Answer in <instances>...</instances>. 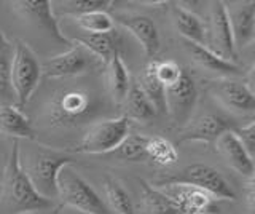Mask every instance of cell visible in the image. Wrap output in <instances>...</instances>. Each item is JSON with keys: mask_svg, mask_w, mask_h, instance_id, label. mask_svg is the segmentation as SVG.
Masks as SVG:
<instances>
[{"mask_svg": "<svg viewBox=\"0 0 255 214\" xmlns=\"http://www.w3.org/2000/svg\"><path fill=\"white\" fill-rule=\"evenodd\" d=\"M2 203L16 214L50 208L51 200L40 195L19 163V141L14 139L3 171Z\"/></svg>", "mask_w": 255, "mask_h": 214, "instance_id": "1", "label": "cell"}, {"mask_svg": "<svg viewBox=\"0 0 255 214\" xmlns=\"http://www.w3.org/2000/svg\"><path fill=\"white\" fill-rule=\"evenodd\" d=\"M19 163L27 174L37 192L53 200L58 198V176L59 171L67 165H74V160L62 152H56L34 142L26 150H19Z\"/></svg>", "mask_w": 255, "mask_h": 214, "instance_id": "2", "label": "cell"}, {"mask_svg": "<svg viewBox=\"0 0 255 214\" xmlns=\"http://www.w3.org/2000/svg\"><path fill=\"white\" fill-rule=\"evenodd\" d=\"M58 198L72 210L86 214H112L109 205L98 195V192L90 186L74 170L67 165L59 171L58 176Z\"/></svg>", "mask_w": 255, "mask_h": 214, "instance_id": "3", "label": "cell"}, {"mask_svg": "<svg viewBox=\"0 0 255 214\" xmlns=\"http://www.w3.org/2000/svg\"><path fill=\"white\" fill-rule=\"evenodd\" d=\"M42 77V64L24 42L14 45L11 61V90L18 107H24L34 94Z\"/></svg>", "mask_w": 255, "mask_h": 214, "instance_id": "4", "label": "cell"}, {"mask_svg": "<svg viewBox=\"0 0 255 214\" xmlns=\"http://www.w3.org/2000/svg\"><path fill=\"white\" fill-rule=\"evenodd\" d=\"M96 101L90 91L69 88L58 93L50 104V122L53 126H74L86 122L94 114Z\"/></svg>", "mask_w": 255, "mask_h": 214, "instance_id": "5", "label": "cell"}, {"mask_svg": "<svg viewBox=\"0 0 255 214\" xmlns=\"http://www.w3.org/2000/svg\"><path fill=\"white\" fill-rule=\"evenodd\" d=\"M128 134H129V120L125 115L102 120L88 130L74 152L93 155L110 154L126 139Z\"/></svg>", "mask_w": 255, "mask_h": 214, "instance_id": "6", "label": "cell"}, {"mask_svg": "<svg viewBox=\"0 0 255 214\" xmlns=\"http://www.w3.org/2000/svg\"><path fill=\"white\" fill-rule=\"evenodd\" d=\"M166 182H183L212 195L215 200H236V192L220 171L204 163H193Z\"/></svg>", "mask_w": 255, "mask_h": 214, "instance_id": "7", "label": "cell"}, {"mask_svg": "<svg viewBox=\"0 0 255 214\" xmlns=\"http://www.w3.org/2000/svg\"><path fill=\"white\" fill-rule=\"evenodd\" d=\"M209 18L206 27V46L212 50L220 58L235 62L238 58V50L235 46L233 34H231L230 19L227 14L225 2H211L209 3Z\"/></svg>", "mask_w": 255, "mask_h": 214, "instance_id": "8", "label": "cell"}, {"mask_svg": "<svg viewBox=\"0 0 255 214\" xmlns=\"http://www.w3.org/2000/svg\"><path fill=\"white\" fill-rule=\"evenodd\" d=\"M158 189L172 202L179 214H209L217 205L212 195L183 182H161Z\"/></svg>", "mask_w": 255, "mask_h": 214, "instance_id": "9", "label": "cell"}, {"mask_svg": "<svg viewBox=\"0 0 255 214\" xmlns=\"http://www.w3.org/2000/svg\"><path fill=\"white\" fill-rule=\"evenodd\" d=\"M198 99L196 85L187 72H183L177 83L166 88V107L167 114L179 125H187L190 122L191 112Z\"/></svg>", "mask_w": 255, "mask_h": 214, "instance_id": "10", "label": "cell"}, {"mask_svg": "<svg viewBox=\"0 0 255 214\" xmlns=\"http://www.w3.org/2000/svg\"><path fill=\"white\" fill-rule=\"evenodd\" d=\"M93 59L98 58H94L82 45L72 46L70 50L45 61V64L42 66V75L48 78L75 77L83 74L88 67H91Z\"/></svg>", "mask_w": 255, "mask_h": 214, "instance_id": "11", "label": "cell"}, {"mask_svg": "<svg viewBox=\"0 0 255 214\" xmlns=\"http://www.w3.org/2000/svg\"><path fill=\"white\" fill-rule=\"evenodd\" d=\"M13 8L21 18L27 19L43 32H48L58 42L64 45L72 43L61 34L58 19L51 10V2L48 0H18V2H13Z\"/></svg>", "mask_w": 255, "mask_h": 214, "instance_id": "12", "label": "cell"}, {"mask_svg": "<svg viewBox=\"0 0 255 214\" xmlns=\"http://www.w3.org/2000/svg\"><path fill=\"white\" fill-rule=\"evenodd\" d=\"M225 8L235 46L239 53V50H244L255 35V0L225 2Z\"/></svg>", "mask_w": 255, "mask_h": 214, "instance_id": "13", "label": "cell"}, {"mask_svg": "<svg viewBox=\"0 0 255 214\" xmlns=\"http://www.w3.org/2000/svg\"><path fill=\"white\" fill-rule=\"evenodd\" d=\"M236 128L235 122L225 115L206 114L196 120L185 125L182 131L180 142L183 141H199V142H215L223 133L233 131Z\"/></svg>", "mask_w": 255, "mask_h": 214, "instance_id": "14", "label": "cell"}, {"mask_svg": "<svg viewBox=\"0 0 255 214\" xmlns=\"http://www.w3.org/2000/svg\"><path fill=\"white\" fill-rule=\"evenodd\" d=\"M215 147L220 157L225 160V163L230 166L231 170L236 171L239 176L249 179L254 170H255V162L254 157L247 152L243 142L235 134V131H227L215 141Z\"/></svg>", "mask_w": 255, "mask_h": 214, "instance_id": "15", "label": "cell"}, {"mask_svg": "<svg viewBox=\"0 0 255 214\" xmlns=\"http://www.w3.org/2000/svg\"><path fill=\"white\" fill-rule=\"evenodd\" d=\"M212 93L223 106L235 112H255V96L241 82L220 78L212 82Z\"/></svg>", "mask_w": 255, "mask_h": 214, "instance_id": "16", "label": "cell"}, {"mask_svg": "<svg viewBox=\"0 0 255 214\" xmlns=\"http://www.w3.org/2000/svg\"><path fill=\"white\" fill-rule=\"evenodd\" d=\"M117 21L135 37V40L140 43L143 53L148 58H153L158 53L159 45H161L159 34L155 22L148 16H143V14H120Z\"/></svg>", "mask_w": 255, "mask_h": 214, "instance_id": "17", "label": "cell"}, {"mask_svg": "<svg viewBox=\"0 0 255 214\" xmlns=\"http://www.w3.org/2000/svg\"><path fill=\"white\" fill-rule=\"evenodd\" d=\"M0 133L14 139L35 141V130L32 128L29 118L18 107L10 104L0 106Z\"/></svg>", "mask_w": 255, "mask_h": 214, "instance_id": "18", "label": "cell"}, {"mask_svg": "<svg viewBox=\"0 0 255 214\" xmlns=\"http://www.w3.org/2000/svg\"><path fill=\"white\" fill-rule=\"evenodd\" d=\"M172 19L175 29L179 30L183 40L206 46V27L198 14L182 6L180 3H175L172 6Z\"/></svg>", "mask_w": 255, "mask_h": 214, "instance_id": "19", "label": "cell"}, {"mask_svg": "<svg viewBox=\"0 0 255 214\" xmlns=\"http://www.w3.org/2000/svg\"><path fill=\"white\" fill-rule=\"evenodd\" d=\"M183 45H185L187 51L190 53L191 59H193L198 66L209 70V72L223 74V75L239 72V67L235 64V62L220 58L219 54H215L212 50H209L204 45H198V43L187 42V40H183Z\"/></svg>", "mask_w": 255, "mask_h": 214, "instance_id": "20", "label": "cell"}, {"mask_svg": "<svg viewBox=\"0 0 255 214\" xmlns=\"http://www.w3.org/2000/svg\"><path fill=\"white\" fill-rule=\"evenodd\" d=\"M107 86H109V93L112 99H114L117 104H122L128 91H129L131 78H129V72H128V67L123 62L120 51L114 53V56H112V59L107 64Z\"/></svg>", "mask_w": 255, "mask_h": 214, "instance_id": "21", "label": "cell"}, {"mask_svg": "<svg viewBox=\"0 0 255 214\" xmlns=\"http://www.w3.org/2000/svg\"><path fill=\"white\" fill-rule=\"evenodd\" d=\"M74 42L86 48L94 58H99L104 64H109L114 53L118 51L115 30L109 34H85L82 37H77Z\"/></svg>", "mask_w": 255, "mask_h": 214, "instance_id": "22", "label": "cell"}, {"mask_svg": "<svg viewBox=\"0 0 255 214\" xmlns=\"http://www.w3.org/2000/svg\"><path fill=\"white\" fill-rule=\"evenodd\" d=\"M123 106H125V117L128 120L147 122L156 115L155 107L151 106V102L143 94L137 83H131L129 91H128L123 101Z\"/></svg>", "mask_w": 255, "mask_h": 214, "instance_id": "23", "label": "cell"}, {"mask_svg": "<svg viewBox=\"0 0 255 214\" xmlns=\"http://www.w3.org/2000/svg\"><path fill=\"white\" fill-rule=\"evenodd\" d=\"M140 90L143 94L148 98L151 102V106L155 107L156 114H167L166 107V86L158 80V77L155 74V62L150 61L147 67L143 69V72L139 78Z\"/></svg>", "mask_w": 255, "mask_h": 214, "instance_id": "24", "label": "cell"}, {"mask_svg": "<svg viewBox=\"0 0 255 214\" xmlns=\"http://www.w3.org/2000/svg\"><path fill=\"white\" fill-rule=\"evenodd\" d=\"M14 45L6 40L0 32V106L6 99L14 98L11 90V61Z\"/></svg>", "mask_w": 255, "mask_h": 214, "instance_id": "25", "label": "cell"}, {"mask_svg": "<svg viewBox=\"0 0 255 214\" xmlns=\"http://www.w3.org/2000/svg\"><path fill=\"white\" fill-rule=\"evenodd\" d=\"M142 189V200L148 214H179L172 202L158 187H153L147 181L139 179Z\"/></svg>", "mask_w": 255, "mask_h": 214, "instance_id": "26", "label": "cell"}, {"mask_svg": "<svg viewBox=\"0 0 255 214\" xmlns=\"http://www.w3.org/2000/svg\"><path fill=\"white\" fill-rule=\"evenodd\" d=\"M147 139L148 138L140 136V134H128L126 139L114 150V152H110V155L125 162H135V163L145 162L148 160Z\"/></svg>", "mask_w": 255, "mask_h": 214, "instance_id": "27", "label": "cell"}, {"mask_svg": "<svg viewBox=\"0 0 255 214\" xmlns=\"http://www.w3.org/2000/svg\"><path fill=\"white\" fill-rule=\"evenodd\" d=\"M147 157L148 160L161 166L174 165L179 158L174 144L163 136H151L147 139Z\"/></svg>", "mask_w": 255, "mask_h": 214, "instance_id": "28", "label": "cell"}, {"mask_svg": "<svg viewBox=\"0 0 255 214\" xmlns=\"http://www.w3.org/2000/svg\"><path fill=\"white\" fill-rule=\"evenodd\" d=\"M85 34H109L114 30V18L107 11H93L75 18Z\"/></svg>", "mask_w": 255, "mask_h": 214, "instance_id": "29", "label": "cell"}, {"mask_svg": "<svg viewBox=\"0 0 255 214\" xmlns=\"http://www.w3.org/2000/svg\"><path fill=\"white\" fill-rule=\"evenodd\" d=\"M106 195L112 214H135L134 206L126 190L115 181L106 182Z\"/></svg>", "mask_w": 255, "mask_h": 214, "instance_id": "30", "label": "cell"}, {"mask_svg": "<svg viewBox=\"0 0 255 214\" xmlns=\"http://www.w3.org/2000/svg\"><path fill=\"white\" fill-rule=\"evenodd\" d=\"M110 5V0H67V2H61V11L75 14L77 18L93 11H107Z\"/></svg>", "mask_w": 255, "mask_h": 214, "instance_id": "31", "label": "cell"}, {"mask_svg": "<svg viewBox=\"0 0 255 214\" xmlns=\"http://www.w3.org/2000/svg\"><path fill=\"white\" fill-rule=\"evenodd\" d=\"M155 74L158 77V80L161 82L166 88H169L174 83L179 82V78L182 77L183 70L180 66L174 61H155Z\"/></svg>", "mask_w": 255, "mask_h": 214, "instance_id": "32", "label": "cell"}, {"mask_svg": "<svg viewBox=\"0 0 255 214\" xmlns=\"http://www.w3.org/2000/svg\"><path fill=\"white\" fill-rule=\"evenodd\" d=\"M235 134L239 138V141L243 142V146L246 147L247 152L251 154V157H255V120L251 123H247L244 126H236L233 130Z\"/></svg>", "mask_w": 255, "mask_h": 214, "instance_id": "33", "label": "cell"}, {"mask_svg": "<svg viewBox=\"0 0 255 214\" xmlns=\"http://www.w3.org/2000/svg\"><path fill=\"white\" fill-rule=\"evenodd\" d=\"M254 162H255V157H254ZM246 203H247V208H249V213L255 214V170L252 176L247 179V184H246Z\"/></svg>", "mask_w": 255, "mask_h": 214, "instance_id": "34", "label": "cell"}, {"mask_svg": "<svg viewBox=\"0 0 255 214\" xmlns=\"http://www.w3.org/2000/svg\"><path fill=\"white\" fill-rule=\"evenodd\" d=\"M244 85L247 86V90H249L254 96H255V62L252 64V67H251V70L247 72V75H246V82H244Z\"/></svg>", "mask_w": 255, "mask_h": 214, "instance_id": "35", "label": "cell"}, {"mask_svg": "<svg viewBox=\"0 0 255 214\" xmlns=\"http://www.w3.org/2000/svg\"><path fill=\"white\" fill-rule=\"evenodd\" d=\"M244 53L255 62V35H254L252 40L249 42V45H247L246 48H244Z\"/></svg>", "mask_w": 255, "mask_h": 214, "instance_id": "36", "label": "cell"}, {"mask_svg": "<svg viewBox=\"0 0 255 214\" xmlns=\"http://www.w3.org/2000/svg\"><path fill=\"white\" fill-rule=\"evenodd\" d=\"M61 214H86V213H80L77 210H72V208H69V206H66V208H62Z\"/></svg>", "mask_w": 255, "mask_h": 214, "instance_id": "37", "label": "cell"}, {"mask_svg": "<svg viewBox=\"0 0 255 214\" xmlns=\"http://www.w3.org/2000/svg\"><path fill=\"white\" fill-rule=\"evenodd\" d=\"M22 214H32V213H22Z\"/></svg>", "mask_w": 255, "mask_h": 214, "instance_id": "38", "label": "cell"}]
</instances>
